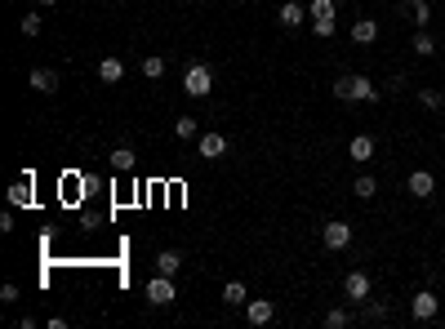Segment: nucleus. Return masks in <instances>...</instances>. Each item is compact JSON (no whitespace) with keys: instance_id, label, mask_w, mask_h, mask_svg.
I'll return each mask as SVG.
<instances>
[{"instance_id":"f257e3e1","label":"nucleus","mask_w":445,"mask_h":329,"mask_svg":"<svg viewBox=\"0 0 445 329\" xmlns=\"http://www.w3.org/2000/svg\"><path fill=\"white\" fill-rule=\"evenodd\" d=\"M334 98H356V103H379V89H374V80L370 76H343V80H334Z\"/></svg>"},{"instance_id":"f03ea898","label":"nucleus","mask_w":445,"mask_h":329,"mask_svg":"<svg viewBox=\"0 0 445 329\" xmlns=\"http://www.w3.org/2000/svg\"><path fill=\"white\" fill-rule=\"evenodd\" d=\"M183 89L191 94V98H205V94L214 89V71H210L205 63H191L187 76H183Z\"/></svg>"},{"instance_id":"7ed1b4c3","label":"nucleus","mask_w":445,"mask_h":329,"mask_svg":"<svg viewBox=\"0 0 445 329\" xmlns=\"http://www.w3.org/2000/svg\"><path fill=\"white\" fill-rule=\"evenodd\" d=\"M178 298V289H174V276H152L147 280V302H152V307H170V302Z\"/></svg>"},{"instance_id":"20e7f679","label":"nucleus","mask_w":445,"mask_h":329,"mask_svg":"<svg viewBox=\"0 0 445 329\" xmlns=\"http://www.w3.org/2000/svg\"><path fill=\"white\" fill-rule=\"evenodd\" d=\"M410 312H414V321H437V312H441V298L432 294V289H418V294L410 298Z\"/></svg>"},{"instance_id":"39448f33","label":"nucleus","mask_w":445,"mask_h":329,"mask_svg":"<svg viewBox=\"0 0 445 329\" xmlns=\"http://www.w3.org/2000/svg\"><path fill=\"white\" fill-rule=\"evenodd\" d=\"M321 240H326V249H347V245H352V227L334 218V223L321 227Z\"/></svg>"},{"instance_id":"423d86ee","label":"nucleus","mask_w":445,"mask_h":329,"mask_svg":"<svg viewBox=\"0 0 445 329\" xmlns=\"http://www.w3.org/2000/svg\"><path fill=\"white\" fill-rule=\"evenodd\" d=\"M27 85H31L36 94H54L63 80H58V71H54V67H31V71H27Z\"/></svg>"},{"instance_id":"0eeeda50","label":"nucleus","mask_w":445,"mask_h":329,"mask_svg":"<svg viewBox=\"0 0 445 329\" xmlns=\"http://www.w3.org/2000/svg\"><path fill=\"white\" fill-rule=\"evenodd\" d=\"M343 294H347V302H370V276L365 272H347Z\"/></svg>"},{"instance_id":"6e6552de","label":"nucleus","mask_w":445,"mask_h":329,"mask_svg":"<svg viewBox=\"0 0 445 329\" xmlns=\"http://www.w3.org/2000/svg\"><path fill=\"white\" fill-rule=\"evenodd\" d=\"M405 191H410V196H418V200H428L432 191H437V178H432L428 169H414V174L405 178Z\"/></svg>"},{"instance_id":"1a4fd4ad","label":"nucleus","mask_w":445,"mask_h":329,"mask_svg":"<svg viewBox=\"0 0 445 329\" xmlns=\"http://www.w3.org/2000/svg\"><path fill=\"white\" fill-rule=\"evenodd\" d=\"M347 161L370 165V161H374V138H370V133H356V138L347 142Z\"/></svg>"},{"instance_id":"9d476101","label":"nucleus","mask_w":445,"mask_h":329,"mask_svg":"<svg viewBox=\"0 0 445 329\" xmlns=\"http://www.w3.org/2000/svg\"><path fill=\"white\" fill-rule=\"evenodd\" d=\"M245 316H249V325H268L272 316H276V302L272 298H249L245 302Z\"/></svg>"},{"instance_id":"9b49d317","label":"nucleus","mask_w":445,"mask_h":329,"mask_svg":"<svg viewBox=\"0 0 445 329\" xmlns=\"http://www.w3.org/2000/svg\"><path fill=\"white\" fill-rule=\"evenodd\" d=\"M99 80H103V85H120V80H125V63H120L116 54L99 58Z\"/></svg>"},{"instance_id":"f8f14e48","label":"nucleus","mask_w":445,"mask_h":329,"mask_svg":"<svg viewBox=\"0 0 445 329\" xmlns=\"http://www.w3.org/2000/svg\"><path fill=\"white\" fill-rule=\"evenodd\" d=\"M303 18H307V9L298 5V0H285V5L276 9V22H281V27H303Z\"/></svg>"},{"instance_id":"ddd939ff","label":"nucleus","mask_w":445,"mask_h":329,"mask_svg":"<svg viewBox=\"0 0 445 329\" xmlns=\"http://www.w3.org/2000/svg\"><path fill=\"white\" fill-rule=\"evenodd\" d=\"M200 156H205V161H223V156H227V138H223V133H200Z\"/></svg>"},{"instance_id":"4468645a","label":"nucleus","mask_w":445,"mask_h":329,"mask_svg":"<svg viewBox=\"0 0 445 329\" xmlns=\"http://www.w3.org/2000/svg\"><path fill=\"white\" fill-rule=\"evenodd\" d=\"M401 9H405V18H410V22H414L418 31H423L428 22H432V5H428V0H405Z\"/></svg>"},{"instance_id":"2eb2a0df","label":"nucleus","mask_w":445,"mask_h":329,"mask_svg":"<svg viewBox=\"0 0 445 329\" xmlns=\"http://www.w3.org/2000/svg\"><path fill=\"white\" fill-rule=\"evenodd\" d=\"M374 36H379V22H374V18H360V22H352V41H356V45H370Z\"/></svg>"},{"instance_id":"dca6fc26","label":"nucleus","mask_w":445,"mask_h":329,"mask_svg":"<svg viewBox=\"0 0 445 329\" xmlns=\"http://www.w3.org/2000/svg\"><path fill=\"white\" fill-rule=\"evenodd\" d=\"M9 205L22 210V205H31V178H18L14 187H9Z\"/></svg>"},{"instance_id":"f3484780","label":"nucleus","mask_w":445,"mask_h":329,"mask_svg":"<svg viewBox=\"0 0 445 329\" xmlns=\"http://www.w3.org/2000/svg\"><path fill=\"white\" fill-rule=\"evenodd\" d=\"M178 267H183V258H178L174 249H161V254H156V272H165V276H178Z\"/></svg>"},{"instance_id":"a211bd4d","label":"nucleus","mask_w":445,"mask_h":329,"mask_svg":"<svg viewBox=\"0 0 445 329\" xmlns=\"http://www.w3.org/2000/svg\"><path fill=\"white\" fill-rule=\"evenodd\" d=\"M174 138H200L196 116H178V120H174Z\"/></svg>"},{"instance_id":"6ab92c4d","label":"nucleus","mask_w":445,"mask_h":329,"mask_svg":"<svg viewBox=\"0 0 445 329\" xmlns=\"http://www.w3.org/2000/svg\"><path fill=\"white\" fill-rule=\"evenodd\" d=\"M374 191H379V182L370 178V174H360V178L352 182V196H356V200H370V196H374Z\"/></svg>"},{"instance_id":"aec40b11","label":"nucleus","mask_w":445,"mask_h":329,"mask_svg":"<svg viewBox=\"0 0 445 329\" xmlns=\"http://www.w3.org/2000/svg\"><path fill=\"white\" fill-rule=\"evenodd\" d=\"M245 298H249V294H245V285H240V280H227V285H223V302H232V307H240Z\"/></svg>"},{"instance_id":"412c9836","label":"nucleus","mask_w":445,"mask_h":329,"mask_svg":"<svg viewBox=\"0 0 445 329\" xmlns=\"http://www.w3.org/2000/svg\"><path fill=\"white\" fill-rule=\"evenodd\" d=\"M112 169H116V174H129V169H134V152H129V147H116V152H112Z\"/></svg>"},{"instance_id":"4be33fe9","label":"nucleus","mask_w":445,"mask_h":329,"mask_svg":"<svg viewBox=\"0 0 445 329\" xmlns=\"http://www.w3.org/2000/svg\"><path fill=\"white\" fill-rule=\"evenodd\" d=\"M414 54L418 58H432V54H437V41H432L428 31H414Z\"/></svg>"},{"instance_id":"5701e85b","label":"nucleus","mask_w":445,"mask_h":329,"mask_svg":"<svg viewBox=\"0 0 445 329\" xmlns=\"http://www.w3.org/2000/svg\"><path fill=\"white\" fill-rule=\"evenodd\" d=\"M352 316H347V307H334V312H326V329H343Z\"/></svg>"},{"instance_id":"b1692460","label":"nucleus","mask_w":445,"mask_h":329,"mask_svg":"<svg viewBox=\"0 0 445 329\" xmlns=\"http://www.w3.org/2000/svg\"><path fill=\"white\" fill-rule=\"evenodd\" d=\"M18 27H22V36H27V41H31V36H41V14H22Z\"/></svg>"},{"instance_id":"393cba45","label":"nucleus","mask_w":445,"mask_h":329,"mask_svg":"<svg viewBox=\"0 0 445 329\" xmlns=\"http://www.w3.org/2000/svg\"><path fill=\"white\" fill-rule=\"evenodd\" d=\"M312 18H334V0H312Z\"/></svg>"},{"instance_id":"a878e982","label":"nucleus","mask_w":445,"mask_h":329,"mask_svg":"<svg viewBox=\"0 0 445 329\" xmlns=\"http://www.w3.org/2000/svg\"><path fill=\"white\" fill-rule=\"evenodd\" d=\"M312 31H316L321 41H330V36H334V18H312Z\"/></svg>"},{"instance_id":"bb28decb","label":"nucleus","mask_w":445,"mask_h":329,"mask_svg":"<svg viewBox=\"0 0 445 329\" xmlns=\"http://www.w3.org/2000/svg\"><path fill=\"white\" fill-rule=\"evenodd\" d=\"M161 71H165V63H161V58H143V76H147V80H156Z\"/></svg>"},{"instance_id":"cd10ccee","label":"nucleus","mask_w":445,"mask_h":329,"mask_svg":"<svg viewBox=\"0 0 445 329\" xmlns=\"http://www.w3.org/2000/svg\"><path fill=\"white\" fill-rule=\"evenodd\" d=\"M418 103H423L428 112H437V107H441V94H437V89H418Z\"/></svg>"},{"instance_id":"c85d7f7f","label":"nucleus","mask_w":445,"mask_h":329,"mask_svg":"<svg viewBox=\"0 0 445 329\" xmlns=\"http://www.w3.org/2000/svg\"><path fill=\"white\" fill-rule=\"evenodd\" d=\"M0 302H18V285L9 280V285H0Z\"/></svg>"},{"instance_id":"c756f323","label":"nucleus","mask_w":445,"mask_h":329,"mask_svg":"<svg viewBox=\"0 0 445 329\" xmlns=\"http://www.w3.org/2000/svg\"><path fill=\"white\" fill-rule=\"evenodd\" d=\"M0 231H14V205H9V210L0 214Z\"/></svg>"},{"instance_id":"7c9ffc66","label":"nucleus","mask_w":445,"mask_h":329,"mask_svg":"<svg viewBox=\"0 0 445 329\" xmlns=\"http://www.w3.org/2000/svg\"><path fill=\"white\" fill-rule=\"evenodd\" d=\"M41 5H58V0H41Z\"/></svg>"}]
</instances>
